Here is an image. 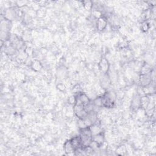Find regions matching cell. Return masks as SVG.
Listing matches in <instances>:
<instances>
[{"mask_svg":"<svg viewBox=\"0 0 156 156\" xmlns=\"http://www.w3.org/2000/svg\"><path fill=\"white\" fill-rule=\"evenodd\" d=\"M73 111L74 114L78 117V118L84 119L88 115V113L86 112L84 107L81 105H74Z\"/></svg>","mask_w":156,"mask_h":156,"instance_id":"1","label":"cell"},{"mask_svg":"<svg viewBox=\"0 0 156 156\" xmlns=\"http://www.w3.org/2000/svg\"><path fill=\"white\" fill-rule=\"evenodd\" d=\"M140 80L141 84L143 87H148L152 81V73H149L147 74H141Z\"/></svg>","mask_w":156,"mask_h":156,"instance_id":"2","label":"cell"},{"mask_svg":"<svg viewBox=\"0 0 156 156\" xmlns=\"http://www.w3.org/2000/svg\"><path fill=\"white\" fill-rule=\"evenodd\" d=\"M92 141L94 142L98 147L101 146L104 141V136L102 132L92 136Z\"/></svg>","mask_w":156,"mask_h":156,"instance_id":"3","label":"cell"},{"mask_svg":"<svg viewBox=\"0 0 156 156\" xmlns=\"http://www.w3.org/2000/svg\"><path fill=\"white\" fill-rule=\"evenodd\" d=\"M99 67L103 73H107L109 69V63L108 61L105 58L102 59L99 63Z\"/></svg>","mask_w":156,"mask_h":156,"instance_id":"4","label":"cell"},{"mask_svg":"<svg viewBox=\"0 0 156 156\" xmlns=\"http://www.w3.org/2000/svg\"><path fill=\"white\" fill-rule=\"evenodd\" d=\"M70 141H71V143L72 144V145L74 148L75 151L77 149L82 148V142H81V140L80 136L75 137L73 138L71 140H70Z\"/></svg>","mask_w":156,"mask_h":156,"instance_id":"5","label":"cell"},{"mask_svg":"<svg viewBox=\"0 0 156 156\" xmlns=\"http://www.w3.org/2000/svg\"><path fill=\"white\" fill-rule=\"evenodd\" d=\"M107 25V20L103 18V17H101L99 18L98 21H97V29L99 31H103L104 30Z\"/></svg>","mask_w":156,"mask_h":156,"instance_id":"6","label":"cell"},{"mask_svg":"<svg viewBox=\"0 0 156 156\" xmlns=\"http://www.w3.org/2000/svg\"><path fill=\"white\" fill-rule=\"evenodd\" d=\"M64 150L66 153L70 154L73 152H75V149L72 145V144L70 141V140L67 141L64 144Z\"/></svg>","mask_w":156,"mask_h":156,"instance_id":"7","label":"cell"},{"mask_svg":"<svg viewBox=\"0 0 156 156\" xmlns=\"http://www.w3.org/2000/svg\"><path fill=\"white\" fill-rule=\"evenodd\" d=\"M32 69L36 71L40 70V69H42V65L40 63L37 61H35L34 62L32 63Z\"/></svg>","mask_w":156,"mask_h":156,"instance_id":"8","label":"cell"},{"mask_svg":"<svg viewBox=\"0 0 156 156\" xmlns=\"http://www.w3.org/2000/svg\"><path fill=\"white\" fill-rule=\"evenodd\" d=\"M77 125H78V127L80 129H85L86 128H88L86 126L84 120L81 119V118H79V120H78V122H77Z\"/></svg>","mask_w":156,"mask_h":156,"instance_id":"9","label":"cell"},{"mask_svg":"<svg viewBox=\"0 0 156 156\" xmlns=\"http://www.w3.org/2000/svg\"><path fill=\"white\" fill-rule=\"evenodd\" d=\"M69 103H70L71 104H74V105H75V104H76V96H71V97L69 98Z\"/></svg>","mask_w":156,"mask_h":156,"instance_id":"10","label":"cell"}]
</instances>
